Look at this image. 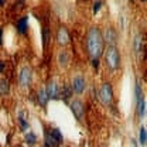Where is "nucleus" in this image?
<instances>
[{
	"instance_id": "2eb2a0df",
	"label": "nucleus",
	"mask_w": 147,
	"mask_h": 147,
	"mask_svg": "<svg viewBox=\"0 0 147 147\" xmlns=\"http://www.w3.org/2000/svg\"><path fill=\"white\" fill-rule=\"evenodd\" d=\"M37 99H38V103H40L41 106H47V102H48V95H47L45 89L38 91V93H37Z\"/></svg>"
},
{
	"instance_id": "1a4fd4ad",
	"label": "nucleus",
	"mask_w": 147,
	"mask_h": 147,
	"mask_svg": "<svg viewBox=\"0 0 147 147\" xmlns=\"http://www.w3.org/2000/svg\"><path fill=\"white\" fill-rule=\"evenodd\" d=\"M69 41H71V38H69V34H68L67 28L65 27H59V30L57 31V42L59 45L65 47V45L69 44Z\"/></svg>"
},
{
	"instance_id": "7ed1b4c3",
	"label": "nucleus",
	"mask_w": 147,
	"mask_h": 147,
	"mask_svg": "<svg viewBox=\"0 0 147 147\" xmlns=\"http://www.w3.org/2000/svg\"><path fill=\"white\" fill-rule=\"evenodd\" d=\"M98 96H99V99H100V102H102L103 105L108 106V105L112 103V100H113V89H112L109 82H105V84L100 86Z\"/></svg>"
},
{
	"instance_id": "4468645a",
	"label": "nucleus",
	"mask_w": 147,
	"mask_h": 147,
	"mask_svg": "<svg viewBox=\"0 0 147 147\" xmlns=\"http://www.w3.org/2000/svg\"><path fill=\"white\" fill-rule=\"evenodd\" d=\"M134 50H136V54H140L143 51V36L142 34H137L134 37Z\"/></svg>"
},
{
	"instance_id": "bb28decb",
	"label": "nucleus",
	"mask_w": 147,
	"mask_h": 147,
	"mask_svg": "<svg viewBox=\"0 0 147 147\" xmlns=\"http://www.w3.org/2000/svg\"><path fill=\"white\" fill-rule=\"evenodd\" d=\"M4 3H6V0H0V6H4Z\"/></svg>"
},
{
	"instance_id": "4be33fe9",
	"label": "nucleus",
	"mask_w": 147,
	"mask_h": 147,
	"mask_svg": "<svg viewBox=\"0 0 147 147\" xmlns=\"http://www.w3.org/2000/svg\"><path fill=\"white\" fill-rule=\"evenodd\" d=\"M139 137H140V144H142V146H144V144H146V140H147L146 129H144V127H140V133H139Z\"/></svg>"
},
{
	"instance_id": "f3484780",
	"label": "nucleus",
	"mask_w": 147,
	"mask_h": 147,
	"mask_svg": "<svg viewBox=\"0 0 147 147\" xmlns=\"http://www.w3.org/2000/svg\"><path fill=\"white\" fill-rule=\"evenodd\" d=\"M10 91V84H9V81L7 79H1L0 81V95L1 96H6L7 93Z\"/></svg>"
},
{
	"instance_id": "9b49d317",
	"label": "nucleus",
	"mask_w": 147,
	"mask_h": 147,
	"mask_svg": "<svg viewBox=\"0 0 147 147\" xmlns=\"http://www.w3.org/2000/svg\"><path fill=\"white\" fill-rule=\"evenodd\" d=\"M44 142H45V146L47 147H59V143L54 139V136L50 133L48 129H47L45 133H44Z\"/></svg>"
},
{
	"instance_id": "cd10ccee",
	"label": "nucleus",
	"mask_w": 147,
	"mask_h": 147,
	"mask_svg": "<svg viewBox=\"0 0 147 147\" xmlns=\"http://www.w3.org/2000/svg\"><path fill=\"white\" fill-rule=\"evenodd\" d=\"M42 147H47V146H45V144H44V146H42Z\"/></svg>"
},
{
	"instance_id": "6e6552de",
	"label": "nucleus",
	"mask_w": 147,
	"mask_h": 147,
	"mask_svg": "<svg viewBox=\"0 0 147 147\" xmlns=\"http://www.w3.org/2000/svg\"><path fill=\"white\" fill-rule=\"evenodd\" d=\"M103 41L108 44V47H116V41H117V33H116V30L112 28V27H108L106 31H105Z\"/></svg>"
},
{
	"instance_id": "f03ea898",
	"label": "nucleus",
	"mask_w": 147,
	"mask_h": 147,
	"mask_svg": "<svg viewBox=\"0 0 147 147\" xmlns=\"http://www.w3.org/2000/svg\"><path fill=\"white\" fill-rule=\"evenodd\" d=\"M105 61H106V67L109 69H112V71L119 69V67H120L119 50L116 47H108V50L105 51Z\"/></svg>"
},
{
	"instance_id": "ddd939ff",
	"label": "nucleus",
	"mask_w": 147,
	"mask_h": 147,
	"mask_svg": "<svg viewBox=\"0 0 147 147\" xmlns=\"http://www.w3.org/2000/svg\"><path fill=\"white\" fill-rule=\"evenodd\" d=\"M59 96H61L64 100H68V99L72 96V88H71V85H64V86L61 88V91H59Z\"/></svg>"
},
{
	"instance_id": "5701e85b",
	"label": "nucleus",
	"mask_w": 147,
	"mask_h": 147,
	"mask_svg": "<svg viewBox=\"0 0 147 147\" xmlns=\"http://www.w3.org/2000/svg\"><path fill=\"white\" fill-rule=\"evenodd\" d=\"M100 6H102V0H96L93 3V14H96L99 10H100Z\"/></svg>"
},
{
	"instance_id": "c85d7f7f",
	"label": "nucleus",
	"mask_w": 147,
	"mask_h": 147,
	"mask_svg": "<svg viewBox=\"0 0 147 147\" xmlns=\"http://www.w3.org/2000/svg\"><path fill=\"white\" fill-rule=\"evenodd\" d=\"M143 1H146V0H143Z\"/></svg>"
},
{
	"instance_id": "f257e3e1",
	"label": "nucleus",
	"mask_w": 147,
	"mask_h": 147,
	"mask_svg": "<svg viewBox=\"0 0 147 147\" xmlns=\"http://www.w3.org/2000/svg\"><path fill=\"white\" fill-rule=\"evenodd\" d=\"M86 50L92 58H99L103 54V36L98 27H92L86 36Z\"/></svg>"
},
{
	"instance_id": "9d476101",
	"label": "nucleus",
	"mask_w": 147,
	"mask_h": 147,
	"mask_svg": "<svg viewBox=\"0 0 147 147\" xmlns=\"http://www.w3.org/2000/svg\"><path fill=\"white\" fill-rule=\"evenodd\" d=\"M45 92L48 95V99H57L59 96V89H58V85L55 84L54 81H50L47 88H45Z\"/></svg>"
},
{
	"instance_id": "412c9836",
	"label": "nucleus",
	"mask_w": 147,
	"mask_h": 147,
	"mask_svg": "<svg viewBox=\"0 0 147 147\" xmlns=\"http://www.w3.org/2000/svg\"><path fill=\"white\" fill-rule=\"evenodd\" d=\"M18 122H20L21 130H23V131H27V129H28V122H26V119L23 117V113H20V116H18Z\"/></svg>"
},
{
	"instance_id": "0eeeda50",
	"label": "nucleus",
	"mask_w": 147,
	"mask_h": 147,
	"mask_svg": "<svg viewBox=\"0 0 147 147\" xmlns=\"http://www.w3.org/2000/svg\"><path fill=\"white\" fill-rule=\"evenodd\" d=\"M85 86H86V82H85V78L82 75H78L75 76L71 84V88H72V92L75 93H82L85 91Z\"/></svg>"
},
{
	"instance_id": "393cba45",
	"label": "nucleus",
	"mask_w": 147,
	"mask_h": 147,
	"mask_svg": "<svg viewBox=\"0 0 147 147\" xmlns=\"http://www.w3.org/2000/svg\"><path fill=\"white\" fill-rule=\"evenodd\" d=\"M3 69H4V62H3V61L0 59V74L3 72Z\"/></svg>"
},
{
	"instance_id": "39448f33",
	"label": "nucleus",
	"mask_w": 147,
	"mask_h": 147,
	"mask_svg": "<svg viewBox=\"0 0 147 147\" xmlns=\"http://www.w3.org/2000/svg\"><path fill=\"white\" fill-rule=\"evenodd\" d=\"M31 79H33V69L30 67H23L20 75H18V82L23 88H27L31 85Z\"/></svg>"
},
{
	"instance_id": "f8f14e48",
	"label": "nucleus",
	"mask_w": 147,
	"mask_h": 147,
	"mask_svg": "<svg viewBox=\"0 0 147 147\" xmlns=\"http://www.w3.org/2000/svg\"><path fill=\"white\" fill-rule=\"evenodd\" d=\"M27 28H28V17L24 16V17H21L17 21V31L20 34H26Z\"/></svg>"
},
{
	"instance_id": "423d86ee",
	"label": "nucleus",
	"mask_w": 147,
	"mask_h": 147,
	"mask_svg": "<svg viewBox=\"0 0 147 147\" xmlns=\"http://www.w3.org/2000/svg\"><path fill=\"white\" fill-rule=\"evenodd\" d=\"M71 110H72V113L75 115V117L81 122L82 119H84V115H85V106H84V103H82V100H79V99H75L71 102Z\"/></svg>"
},
{
	"instance_id": "a878e982",
	"label": "nucleus",
	"mask_w": 147,
	"mask_h": 147,
	"mask_svg": "<svg viewBox=\"0 0 147 147\" xmlns=\"http://www.w3.org/2000/svg\"><path fill=\"white\" fill-rule=\"evenodd\" d=\"M1 42H3V30L0 28V45H1Z\"/></svg>"
},
{
	"instance_id": "20e7f679",
	"label": "nucleus",
	"mask_w": 147,
	"mask_h": 147,
	"mask_svg": "<svg viewBox=\"0 0 147 147\" xmlns=\"http://www.w3.org/2000/svg\"><path fill=\"white\" fill-rule=\"evenodd\" d=\"M136 103H137V115L140 117H144L146 116V100H144V95L142 91V86L140 84H136Z\"/></svg>"
},
{
	"instance_id": "aec40b11",
	"label": "nucleus",
	"mask_w": 147,
	"mask_h": 147,
	"mask_svg": "<svg viewBox=\"0 0 147 147\" xmlns=\"http://www.w3.org/2000/svg\"><path fill=\"white\" fill-rule=\"evenodd\" d=\"M50 36H51V33H50V30L45 27V28L42 30V47H44V48L47 47V44H48V41H50Z\"/></svg>"
},
{
	"instance_id": "dca6fc26",
	"label": "nucleus",
	"mask_w": 147,
	"mask_h": 147,
	"mask_svg": "<svg viewBox=\"0 0 147 147\" xmlns=\"http://www.w3.org/2000/svg\"><path fill=\"white\" fill-rule=\"evenodd\" d=\"M50 130V133L54 136V139L59 143V144H62V142H64V136H62V133L59 131V129H57V127H50L48 129Z\"/></svg>"
},
{
	"instance_id": "b1692460",
	"label": "nucleus",
	"mask_w": 147,
	"mask_h": 147,
	"mask_svg": "<svg viewBox=\"0 0 147 147\" xmlns=\"http://www.w3.org/2000/svg\"><path fill=\"white\" fill-rule=\"evenodd\" d=\"M92 64H93V67L98 69V67H99V58H92Z\"/></svg>"
},
{
	"instance_id": "6ab92c4d",
	"label": "nucleus",
	"mask_w": 147,
	"mask_h": 147,
	"mask_svg": "<svg viewBox=\"0 0 147 147\" xmlns=\"http://www.w3.org/2000/svg\"><path fill=\"white\" fill-rule=\"evenodd\" d=\"M36 142H37V136L33 131H28V134L26 136V143H27L28 146H34Z\"/></svg>"
},
{
	"instance_id": "a211bd4d",
	"label": "nucleus",
	"mask_w": 147,
	"mask_h": 147,
	"mask_svg": "<svg viewBox=\"0 0 147 147\" xmlns=\"http://www.w3.org/2000/svg\"><path fill=\"white\" fill-rule=\"evenodd\" d=\"M68 61H69V58H68V53H67V51H61L59 55H58V62H59V65L65 68V67L68 65Z\"/></svg>"
}]
</instances>
